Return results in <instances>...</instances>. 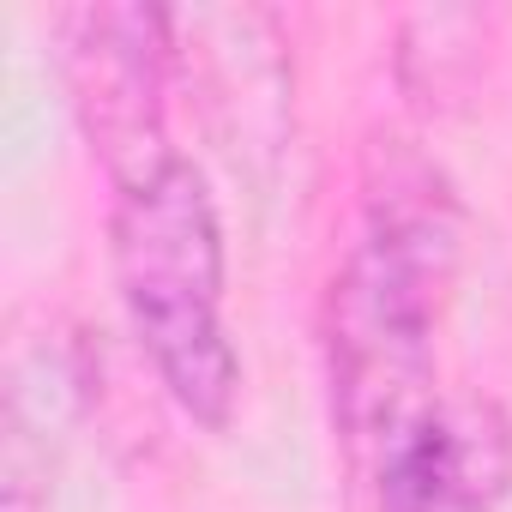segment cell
<instances>
[{"mask_svg":"<svg viewBox=\"0 0 512 512\" xmlns=\"http://www.w3.org/2000/svg\"><path fill=\"white\" fill-rule=\"evenodd\" d=\"M458 199L416 151L368 175L356 241L326 284V380L350 464L368 476L434 404V326L458 278Z\"/></svg>","mask_w":512,"mask_h":512,"instance_id":"cell-1","label":"cell"},{"mask_svg":"<svg viewBox=\"0 0 512 512\" xmlns=\"http://www.w3.org/2000/svg\"><path fill=\"white\" fill-rule=\"evenodd\" d=\"M109 266L163 392L199 428H229L241 356L223 326V223L199 163L175 157L157 175L115 187Z\"/></svg>","mask_w":512,"mask_h":512,"instance_id":"cell-2","label":"cell"},{"mask_svg":"<svg viewBox=\"0 0 512 512\" xmlns=\"http://www.w3.org/2000/svg\"><path fill=\"white\" fill-rule=\"evenodd\" d=\"M61 73L73 115L115 187H133L181 157L169 145L175 13L121 0L61 13Z\"/></svg>","mask_w":512,"mask_h":512,"instance_id":"cell-3","label":"cell"},{"mask_svg":"<svg viewBox=\"0 0 512 512\" xmlns=\"http://www.w3.org/2000/svg\"><path fill=\"white\" fill-rule=\"evenodd\" d=\"M380 512H500L512 494V416L482 398H440L368 476Z\"/></svg>","mask_w":512,"mask_h":512,"instance_id":"cell-4","label":"cell"}]
</instances>
